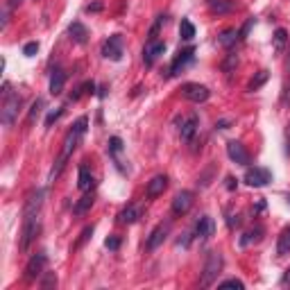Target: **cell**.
I'll use <instances>...</instances> for the list:
<instances>
[{
    "instance_id": "603a6c76",
    "label": "cell",
    "mask_w": 290,
    "mask_h": 290,
    "mask_svg": "<svg viewBox=\"0 0 290 290\" xmlns=\"http://www.w3.org/2000/svg\"><path fill=\"white\" fill-rule=\"evenodd\" d=\"M77 186H80V191H84V193H89V191L93 188V175H91V170H89V166H84V163L80 166V177H77Z\"/></svg>"
},
{
    "instance_id": "7402d4cb",
    "label": "cell",
    "mask_w": 290,
    "mask_h": 290,
    "mask_svg": "<svg viewBox=\"0 0 290 290\" xmlns=\"http://www.w3.org/2000/svg\"><path fill=\"white\" fill-rule=\"evenodd\" d=\"M64 84H66V73L61 68H54L52 75H50V93L52 96H59L64 91Z\"/></svg>"
},
{
    "instance_id": "e0dca14e",
    "label": "cell",
    "mask_w": 290,
    "mask_h": 290,
    "mask_svg": "<svg viewBox=\"0 0 290 290\" xmlns=\"http://www.w3.org/2000/svg\"><path fill=\"white\" fill-rule=\"evenodd\" d=\"M166 188H168V177L166 175H156V177H152L150 182H147V186H145V195H147L150 199H154V197H159Z\"/></svg>"
},
{
    "instance_id": "7a4b0ae2",
    "label": "cell",
    "mask_w": 290,
    "mask_h": 290,
    "mask_svg": "<svg viewBox=\"0 0 290 290\" xmlns=\"http://www.w3.org/2000/svg\"><path fill=\"white\" fill-rule=\"evenodd\" d=\"M21 102H23L21 96L11 91L9 84L2 86V109H0V120H2V125H7V127L14 125V120H16V116H18V109H21Z\"/></svg>"
},
{
    "instance_id": "44dd1931",
    "label": "cell",
    "mask_w": 290,
    "mask_h": 290,
    "mask_svg": "<svg viewBox=\"0 0 290 290\" xmlns=\"http://www.w3.org/2000/svg\"><path fill=\"white\" fill-rule=\"evenodd\" d=\"M68 34H70V39L75 43H80V46H84L86 41H89V30H86L84 25H82L80 21H75V23H70V27H68Z\"/></svg>"
},
{
    "instance_id": "2e32d148",
    "label": "cell",
    "mask_w": 290,
    "mask_h": 290,
    "mask_svg": "<svg viewBox=\"0 0 290 290\" xmlns=\"http://www.w3.org/2000/svg\"><path fill=\"white\" fill-rule=\"evenodd\" d=\"M195 59V48H186V50H182V52L175 57V61H172V66H170V75L175 77V75H179L184 68H186L191 61Z\"/></svg>"
},
{
    "instance_id": "3957f363",
    "label": "cell",
    "mask_w": 290,
    "mask_h": 290,
    "mask_svg": "<svg viewBox=\"0 0 290 290\" xmlns=\"http://www.w3.org/2000/svg\"><path fill=\"white\" fill-rule=\"evenodd\" d=\"M222 265H225V258H222L220 252H209L204 261V270H202V279H199V286L202 288H209L218 281V274L222 272Z\"/></svg>"
},
{
    "instance_id": "83f0119b",
    "label": "cell",
    "mask_w": 290,
    "mask_h": 290,
    "mask_svg": "<svg viewBox=\"0 0 290 290\" xmlns=\"http://www.w3.org/2000/svg\"><path fill=\"white\" fill-rule=\"evenodd\" d=\"M179 34H182L184 41H193V37H195V25L188 21V18H184L182 25H179Z\"/></svg>"
},
{
    "instance_id": "9c48e42d",
    "label": "cell",
    "mask_w": 290,
    "mask_h": 290,
    "mask_svg": "<svg viewBox=\"0 0 290 290\" xmlns=\"http://www.w3.org/2000/svg\"><path fill=\"white\" fill-rule=\"evenodd\" d=\"M191 206H193V193L191 191H179L172 199V215H177V218L186 215L191 211Z\"/></svg>"
},
{
    "instance_id": "9a60e30c",
    "label": "cell",
    "mask_w": 290,
    "mask_h": 290,
    "mask_svg": "<svg viewBox=\"0 0 290 290\" xmlns=\"http://www.w3.org/2000/svg\"><path fill=\"white\" fill-rule=\"evenodd\" d=\"M197 127H199L197 113H191V116H186V118L182 120V125H179V136H182L184 141H193V136L197 134Z\"/></svg>"
},
{
    "instance_id": "d4e9b609",
    "label": "cell",
    "mask_w": 290,
    "mask_h": 290,
    "mask_svg": "<svg viewBox=\"0 0 290 290\" xmlns=\"http://www.w3.org/2000/svg\"><path fill=\"white\" fill-rule=\"evenodd\" d=\"M93 202H96V197H93V193H86L84 197H82L80 202H77V204H75V209H73V213H75V215H84L86 211H89V209H91V206H93Z\"/></svg>"
},
{
    "instance_id": "5bb4252c",
    "label": "cell",
    "mask_w": 290,
    "mask_h": 290,
    "mask_svg": "<svg viewBox=\"0 0 290 290\" xmlns=\"http://www.w3.org/2000/svg\"><path fill=\"white\" fill-rule=\"evenodd\" d=\"M215 234V222L211 215H202L197 222H195V238H199V241H206V238H211Z\"/></svg>"
},
{
    "instance_id": "7c38bea8",
    "label": "cell",
    "mask_w": 290,
    "mask_h": 290,
    "mask_svg": "<svg viewBox=\"0 0 290 290\" xmlns=\"http://www.w3.org/2000/svg\"><path fill=\"white\" fill-rule=\"evenodd\" d=\"M168 234H170V225H168V222L156 225L154 229H152V234H150V238H147V245H145V247L150 249V252H154L156 247H161L163 245V241L168 238Z\"/></svg>"
},
{
    "instance_id": "cb8c5ba5",
    "label": "cell",
    "mask_w": 290,
    "mask_h": 290,
    "mask_svg": "<svg viewBox=\"0 0 290 290\" xmlns=\"http://www.w3.org/2000/svg\"><path fill=\"white\" fill-rule=\"evenodd\" d=\"M277 254H279V256L290 254V227H286V229L281 231L279 242H277Z\"/></svg>"
},
{
    "instance_id": "f6af8a7d",
    "label": "cell",
    "mask_w": 290,
    "mask_h": 290,
    "mask_svg": "<svg viewBox=\"0 0 290 290\" xmlns=\"http://www.w3.org/2000/svg\"><path fill=\"white\" fill-rule=\"evenodd\" d=\"M281 284H290V268L286 270V274H284V279H281Z\"/></svg>"
},
{
    "instance_id": "60d3db41",
    "label": "cell",
    "mask_w": 290,
    "mask_h": 290,
    "mask_svg": "<svg viewBox=\"0 0 290 290\" xmlns=\"http://www.w3.org/2000/svg\"><path fill=\"white\" fill-rule=\"evenodd\" d=\"M102 9V2H91V5H86V11H100Z\"/></svg>"
},
{
    "instance_id": "52a82bcc",
    "label": "cell",
    "mask_w": 290,
    "mask_h": 290,
    "mask_svg": "<svg viewBox=\"0 0 290 290\" xmlns=\"http://www.w3.org/2000/svg\"><path fill=\"white\" fill-rule=\"evenodd\" d=\"M46 263H48V256H46V252H39L34 254L30 261H27L25 265V279L27 281H37L39 277H43V268H46Z\"/></svg>"
},
{
    "instance_id": "277c9868",
    "label": "cell",
    "mask_w": 290,
    "mask_h": 290,
    "mask_svg": "<svg viewBox=\"0 0 290 290\" xmlns=\"http://www.w3.org/2000/svg\"><path fill=\"white\" fill-rule=\"evenodd\" d=\"M43 199H46V191H43V188H32V191L25 195V204H23V222L37 220L39 215H41Z\"/></svg>"
},
{
    "instance_id": "836d02e7",
    "label": "cell",
    "mask_w": 290,
    "mask_h": 290,
    "mask_svg": "<svg viewBox=\"0 0 290 290\" xmlns=\"http://www.w3.org/2000/svg\"><path fill=\"white\" fill-rule=\"evenodd\" d=\"M91 236H93V225H91V227H86V229H84V231H82V234H80V241L75 242V249H80L82 245H84V242L89 241V238H91Z\"/></svg>"
},
{
    "instance_id": "5b68a950",
    "label": "cell",
    "mask_w": 290,
    "mask_h": 290,
    "mask_svg": "<svg viewBox=\"0 0 290 290\" xmlns=\"http://www.w3.org/2000/svg\"><path fill=\"white\" fill-rule=\"evenodd\" d=\"M242 179H245V184L252 186V188H263L272 182V172H270L268 168L254 166V168H247V172H245V177Z\"/></svg>"
},
{
    "instance_id": "6da1fadb",
    "label": "cell",
    "mask_w": 290,
    "mask_h": 290,
    "mask_svg": "<svg viewBox=\"0 0 290 290\" xmlns=\"http://www.w3.org/2000/svg\"><path fill=\"white\" fill-rule=\"evenodd\" d=\"M86 125H89V118H86V116H82V118L77 120L75 125H73V129H70L68 134H66V139H64V147H61L59 156H57V161H54L52 170H50V175H48V182H50V184H52L54 179H57V177L61 175V172H64V168H66V163H68V159L73 156L75 147L80 145L82 136H84Z\"/></svg>"
},
{
    "instance_id": "d590c367",
    "label": "cell",
    "mask_w": 290,
    "mask_h": 290,
    "mask_svg": "<svg viewBox=\"0 0 290 290\" xmlns=\"http://www.w3.org/2000/svg\"><path fill=\"white\" fill-rule=\"evenodd\" d=\"M54 286H57V277H54V272H48L41 281V288H54Z\"/></svg>"
},
{
    "instance_id": "ab89813d",
    "label": "cell",
    "mask_w": 290,
    "mask_h": 290,
    "mask_svg": "<svg viewBox=\"0 0 290 290\" xmlns=\"http://www.w3.org/2000/svg\"><path fill=\"white\" fill-rule=\"evenodd\" d=\"M286 154H290V123L286 127Z\"/></svg>"
},
{
    "instance_id": "8d00e7d4",
    "label": "cell",
    "mask_w": 290,
    "mask_h": 290,
    "mask_svg": "<svg viewBox=\"0 0 290 290\" xmlns=\"http://www.w3.org/2000/svg\"><path fill=\"white\" fill-rule=\"evenodd\" d=\"M252 25H254V18H247V21H245V25L241 27V30H238V39H247V34H249V30H252Z\"/></svg>"
},
{
    "instance_id": "7bdbcfd3",
    "label": "cell",
    "mask_w": 290,
    "mask_h": 290,
    "mask_svg": "<svg viewBox=\"0 0 290 290\" xmlns=\"http://www.w3.org/2000/svg\"><path fill=\"white\" fill-rule=\"evenodd\" d=\"M227 188H229V191H234V188H236V179H234V177H227Z\"/></svg>"
},
{
    "instance_id": "bcb514c9",
    "label": "cell",
    "mask_w": 290,
    "mask_h": 290,
    "mask_svg": "<svg viewBox=\"0 0 290 290\" xmlns=\"http://www.w3.org/2000/svg\"><path fill=\"white\" fill-rule=\"evenodd\" d=\"M286 70L290 73V52H288V61H286Z\"/></svg>"
},
{
    "instance_id": "1f68e13d",
    "label": "cell",
    "mask_w": 290,
    "mask_h": 290,
    "mask_svg": "<svg viewBox=\"0 0 290 290\" xmlns=\"http://www.w3.org/2000/svg\"><path fill=\"white\" fill-rule=\"evenodd\" d=\"M120 150H123V141H120L118 136H111V139H109V152L116 156Z\"/></svg>"
},
{
    "instance_id": "4316f807",
    "label": "cell",
    "mask_w": 290,
    "mask_h": 290,
    "mask_svg": "<svg viewBox=\"0 0 290 290\" xmlns=\"http://www.w3.org/2000/svg\"><path fill=\"white\" fill-rule=\"evenodd\" d=\"M218 41H220V46H225V48H231V46L238 41V30H225V32L218 37Z\"/></svg>"
},
{
    "instance_id": "30bf717a",
    "label": "cell",
    "mask_w": 290,
    "mask_h": 290,
    "mask_svg": "<svg viewBox=\"0 0 290 290\" xmlns=\"http://www.w3.org/2000/svg\"><path fill=\"white\" fill-rule=\"evenodd\" d=\"M227 154H229V159L234 163H238V166H247L249 163V152L245 150V145L238 143V141H229V143H227Z\"/></svg>"
},
{
    "instance_id": "e575fe53",
    "label": "cell",
    "mask_w": 290,
    "mask_h": 290,
    "mask_svg": "<svg viewBox=\"0 0 290 290\" xmlns=\"http://www.w3.org/2000/svg\"><path fill=\"white\" fill-rule=\"evenodd\" d=\"M220 288H238V290H242L245 288V284H242L241 279H227V281H220Z\"/></svg>"
},
{
    "instance_id": "74e56055",
    "label": "cell",
    "mask_w": 290,
    "mask_h": 290,
    "mask_svg": "<svg viewBox=\"0 0 290 290\" xmlns=\"http://www.w3.org/2000/svg\"><path fill=\"white\" fill-rule=\"evenodd\" d=\"M104 247H107V249H111V252H116V249L120 247V238H116V236H109L107 241H104Z\"/></svg>"
},
{
    "instance_id": "f35d334b",
    "label": "cell",
    "mask_w": 290,
    "mask_h": 290,
    "mask_svg": "<svg viewBox=\"0 0 290 290\" xmlns=\"http://www.w3.org/2000/svg\"><path fill=\"white\" fill-rule=\"evenodd\" d=\"M37 50H39V43H37V41H30V43H25V48H23V54H25V57H32Z\"/></svg>"
},
{
    "instance_id": "f546056e",
    "label": "cell",
    "mask_w": 290,
    "mask_h": 290,
    "mask_svg": "<svg viewBox=\"0 0 290 290\" xmlns=\"http://www.w3.org/2000/svg\"><path fill=\"white\" fill-rule=\"evenodd\" d=\"M61 116H64V107H57L54 111H50L48 116H46V127H52V125L57 123Z\"/></svg>"
},
{
    "instance_id": "ee69618b",
    "label": "cell",
    "mask_w": 290,
    "mask_h": 290,
    "mask_svg": "<svg viewBox=\"0 0 290 290\" xmlns=\"http://www.w3.org/2000/svg\"><path fill=\"white\" fill-rule=\"evenodd\" d=\"M18 2H21V0H7V5H5V7H9V9H14V7L18 5Z\"/></svg>"
},
{
    "instance_id": "ac0fdd59",
    "label": "cell",
    "mask_w": 290,
    "mask_h": 290,
    "mask_svg": "<svg viewBox=\"0 0 290 290\" xmlns=\"http://www.w3.org/2000/svg\"><path fill=\"white\" fill-rule=\"evenodd\" d=\"M141 215H143V206H139V204H129L127 209L120 211L118 222H120V225H134V222H139Z\"/></svg>"
},
{
    "instance_id": "4fadbf2b",
    "label": "cell",
    "mask_w": 290,
    "mask_h": 290,
    "mask_svg": "<svg viewBox=\"0 0 290 290\" xmlns=\"http://www.w3.org/2000/svg\"><path fill=\"white\" fill-rule=\"evenodd\" d=\"M163 52H166V43H163V41H147V43H145V48H143L145 66H152Z\"/></svg>"
},
{
    "instance_id": "d6986e66",
    "label": "cell",
    "mask_w": 290,
    "mask_h": 290,
    "mask_svg": "<svg viewBox=\"0 0 290 290\" xmlns=\"http://www.w3.org/2000/svg\"><path fill=\"white\" fill-rule=\"evenodd\" d=\"M263 234H265V229L261 225H256V227H252L249 231H245L238 242H241V247H249V245H256V242H261Z\"/></svg>"
},
{
    "instance_id": "4dcf8cb0",
    "label": "cell",
    "mask_w": 290,
    "mask_h": 290,
    "mask_svg": "<svg viewBox=\"0 0 290 290\" xmlns=\"http://www.w3.org/2000/svg\"><path fill=\"white\" fill-rule=\"evenodd\" d=\"M41 109H43V100H34L32 109H30V113H27V123H34V120H37V116L41 113Z\"/></svg>"
},
{
    "instance_id": "7dc6e473",
    "label": "cell",
    "mask_w": 290,
    "mask_h": 290,
    "mask_svg": "<svg viewBox=\"0 0 290 290\" xmlns=\"http://www.w3.org/2000/svg\"><path fill=\"white\" fill-rule=\"evenodd\" d=\"M286 199H288V204H290V193H288V195H286Z\"/></svg>"
},
{
    "instance_id": "b9f144b4",
    "label": "cell",
    "mask_w": 290,
    "mask_h": 290,
    "mask_svg": "<svg viewBox=\"0 0 290 290\" xmlns=\"http://www.w3.org/2000/svg\"><path fill=\"white\" fill-rule=\"evenodd\" d=\"M231 125V120H220V123H215V129H227Z\"/></svg>"
},
{
    "instance_id": "ffe728a7",
    "label": "cell",
    "mask_w": 290,
    "mask_h": 290,
    "mask_svg": "<svg viewBox=\"0 0 290 290\" xmlns=\"http://www.w3.org/2000/svg\"><path fill=\"white\" fill-rule=\"evenodd\" d=\"M211 14H229V11L236 9V2L234 0H206Z\"/></svg>"
},
{
    "instance_id": "8fae6325",
    "label": "cell",
    "mask_w": 290,
    "mask_h": 290,
    "mask_svg": "<svg viewBox=\"0 0 290 290\" xmlns=\"http://www.w3.org/2000/svg\"><path fill=\"white\" fill-rule=\"evenodd\" d=\"M39 229H41V222H39V218L37 220H27V222H23V231H21V249L25 252L30 245H32V241L37 238V234H39Z\"/></svg>"
},
{
    "instance_id": "ba28073f",
    "label": "cell",
    "mask_w": 290,
    "mask_h": 290,
    "mask_svg": "<svg viewBox=\"0 0 290 290\" xmlns=\"http://www.w3.org/2000/svg\"><path fill=\"white\" fill-rule=\"evenodd\" d=\"M182 96L186 97V100H191V102L199 104V102H206L211 96V91L206 89V86L202 84H184L182 86Z\"/></svg>"
},
{
    "instance_id": "f1b7e54d",
    "label": "cell",
    "mask_w": 290,
    "mask_h": 290,
    "mask_svg": "<svg viewBox=\"0 0 290 290\" xmlns=\"http://www.w3.org/2000/svg\"><path fill=\"white\" fill-rule=\"evenodd\" d=\"M286 41H288V32H286L284 27H279V30L274 32V52H281Z\"/></svg>"
},
{
    "instance_id": "484cf974",
    "label": "cell",
    "mask_w": 290,
    "mask_h": 290,
    "mask_svg": "<svg viewBox=\"0 0 290 290\" xmlns=\"http://www.w3.org/2000/svg\"><path fill=\"white\" fill-rule=\"evenodd\" d=\"M268 77H270V75H268V70H258L256 77H252V80H249L247 91H258V89H261V86L268 82Z\"/></svg>"
},
{
    "instance_id": "d6a6232c",
    "label": "cell",
    "mask_w": 290,
    "mask_h": 290,
    "mask_svg": "<svg viewBox=\"0 0 290 290\" xmlns=\"http://www.w3.org/2000/svg\"><path fill=\"white\" fill-rule=\"evenodd\" d=\"M234 66H238V54L236 52H229V57L225 59V64H222V68H225V73H231V68Z\"/></svg>"
},
{
    "instance_id": "8992f818",
    "label": "cell",
    "mask_w": 290,
    "mask_h": 290,
    "mask_svg": "<svg viewBox=\"0 0 290 290\" xmlns=\"http://www.w3.org/2000/svg\"><path fill=\"white\" fill-rule=\"evenodd\" d=\"M123 52H125V43H123V37H120V34H111V37L102 43V57L104 59L120 61L123 59Z\"/></svg>"
}]
</instances>
